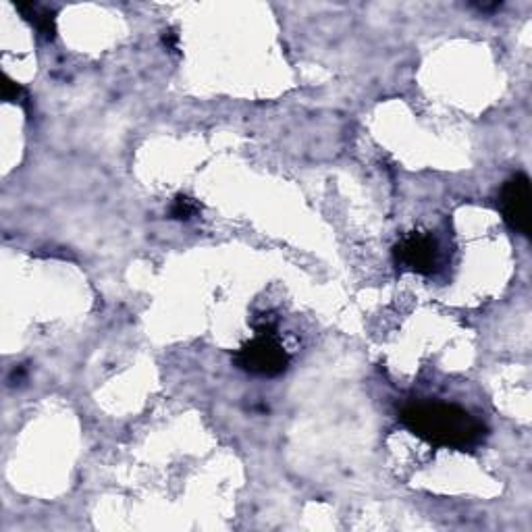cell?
<instances>
[{"label":"cell","mask_w":532,"mask_h":532,"mask_svg":"<svg viewBox=\"0 0 532 532\" xmlns=\"http://www.w3.org/2000/svg\"><path fill=\"white\" fill-rule=\"evenodd\" d=\"M200 210H202V206L194 198H190V196H177L173 200L169 212H171V219L183 221V223H190V221H194L200 215Z\"/></svg>","instance_id":"6"},{"label":"cell","mask_w":532,"mask_h":532,"mask_svg":"<svg viewBox=\"0 0 532 532\" xmlns=\"http://www.w3.org/2000/svg\"><path fill=\"white\" fill-rule=\"evenodd\" d=\"M532 194H530V179L524 173L514 175L503 183L499 194V208L503 221L510 225L516 233L528 237L532 227Z\"/></svg>","instance_id":"4"},{"label":"cell","mask_w":532,"mask_h":532,"mask_svg":"<svg viewBox=\"0 0 532 532\" xmlns=\"http://www.w3.org/2000/svg\"><path fill=\"white\" fill-rule=\"evenodd\" d=\"M163 44H165L167 50L177 52V50H179V34H177L175 30H167V32L163 34Z\"/></svg>","instance_id":"8"},{"label":"cell","mask_w":532,"mask_h":532,"mask_svg":"<svg viewBox=\"0 0 532 532\" xmlns=\"http://www.w3.org/2000/svg\"><path fill=\"white\" fill-rule=\"evenodd\" d=\"M254 331V339L235 352V366L252 377H281L289 368V354L277 337V325L262 316V323H254Z\"/></svg>","instance_id":"2"},{"label":"cell","mask_w":532,"mask_h":532,"mask_svg":"<svg viewBox=\"0 0 532 532\" xmlns=\"http://www.w3.org/2000/svg\"><path fill=\"white\" fill-rule=\"evenodd\" d=\"M3 96L7 102H13V104H21V106H28V92H25L19 84H15L11 77L5 75V86H3Z\"/></svg>","instance_id":"7"},{"label":"cell","mask_w":532,"mask_h":532,"mask_svg":"<svg viewBox=\"0 0 532 532\" xmlns=\"http://www.w3.org/2000/svg\"><path fill=\"white\" fill-rule=\"evenodd\" d=\"M17 11L23 15L25 21H30L34 25V30L44 38V40H55L57 36V19L55 11L38 5V3H17Z\"/></svg>","instance_id":"5"},{"label":"cell","mask_w":532,"mask_h":532,"mask_svg":"<svg viewBox=\"0 0 532 532\" xmlns=\"http://www.w3.org/2000/svg\"><path fill=\"white\" fill-rule=\"evenodd\" d=\"M399 422L412 435L435 447L466 451L483 443V439L487 437V427L483 420H478L456 404L445 402L410 404L399 414Z\"/></svg>","instance_id":"1"},{"label":"cell","mask_w":532,"mask_h":532,"mask_svg":"<svg viewBox=\"0 0 532 532\" xmlns=\"http://www.w3.org/2000/svg\"><path fill=\"white\" fill-rule=\"evenodd\" d=\"M393 260L402 271L429 277L441 266V248L433 235L410 233L395 244Z\"/></svg>","instance_id":"3"}]
</instances>
